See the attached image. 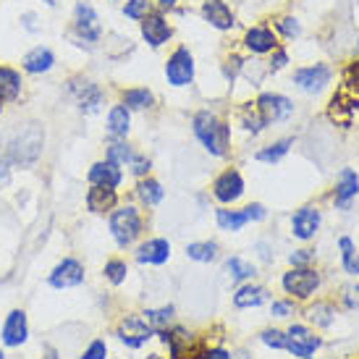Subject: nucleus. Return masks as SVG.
I'll return each mask as SVG.
<instances>
[{"instance_id": "28", "label": "nucleus", "mask_w": 359, "mask_h": 359, "mask_svg": "<svg viewBox=\"0 0 359 359\" xmlns=\"http://www.w3.org/2000/svg\"><path fill=\"white\" fill-rule=\"evenodd\" d=\"M137 197H140L142 205L155 208V205H160V202H163V197H165V189H163V184H160V181L150 179V176H144V179H140V184H137Z\"/></svg>"}, {"instance_id": "12", "label": "nucleus", "mask_w": 359, "mask_h": 359, "mask_svg": "<svg viewBox=\"0 0 359 359\" xmlns=\"http://www.w3.org/2000/svg\"><path fill=\"white\" fill-rule=\"evenodd\" d=\"M241 194H244V179L236 168H226L218 179L212 181V197L220 205H233V202L241 200Z\"/></svg>"}, {"instance_id": "53", "label": "nucleus", "mask_w": 359, "mask_h": 359, "mask_svg": "<svg viewBox=\"0 0 359 359\" xmlns=\"http://www.w3.org/2000/svg\"><path fill=\"white\" fill-rule=\"evenodd\" d=\"M236 359H250L247 354H236Z\"/></svg>"}, {"instance_id": "38", "label": "nucleus", "mask_w": 359, "mask_h": 359, "mask_svg": "<svg viewBox=\"0 0 359 359\" xmlns=\"http://www.w3.org/2000/svg\"><path fill=\"white\" fill-rule=\"evenodd\" d=\"M142 318L150 323L155 330H163L173 320V307H163V309H147Z\"/></svg>"}, {"instance_id": "13", "label": "nucleus", "mask_w": 359, "mask_h": 359, "mask_svg": "<svg viewBox=\"0 0 359 359\" xmlns=\"http://www.w3.org/2000/svg\"><path fill=\"white\" fill-rule=\"evenodd\" d=\"M55 63H58V58H55L53 48H48V45H34L32 50H27L21 55V71L29 74V76H45V74H50L55 69Z\"/></svg>"}, {"instance_id": "5", "label": "nucleus", "mask_w": 359, "mask_h": 359, "mask_svg": "<svg viewBox=\"0 0 359 359\" xmlns=\"http://www.w3.org/2000/svg\"><path fill=\"white\" fill-rule=\"evenodd\" d=\"M110 236L116 239L121 250H126L131 247L134 241L142 236V231H144V220H142V212L140 208H134V205H121V208L110 210Z\"/></svg>"}, {"instance_id": "56", "label": "nucleus", "mask_w": 359, "mask_h": 359, "mask_svg": "<svg viewBox=\"0 0 359 359\" xmlns=\"http://www.w3.org/2000/svg\"><path fill=\"white\" fill-rule=\"evenodd\" d=\"M110 3H113V0H110Z\"/></svg>"}, {"instance_id": "37", "label": "nucleus", "mask_w": 359, "mask_h": 359, "mask_svg": "<svg viewBox=\"0 0 359 359\" xmlns=\"http://www.w3.org/2000/svg\"><path fill=\"white\" fill-rule=\"evenodd\" d=\"M155 0H126L123 3V16L129 21H142L147 13H152Z\"/></svg>"}, {"instance_id": "22", "label": "nucleus", "mask_w": 359, "mask_h": 359, "mask_svg": "<svg viewBox=\"0 0 359 359\" xmlns=\"http://www.w3.org/2000/svg\"><path fill=\"white\" fill-rule=\"evenodd\" d=\"M105 129H108L110 140H126L131 131V110L123 102L110 105L108 118H105Z\"/></svg>"}, {"instance_id": "2", "label": "nucleus", "mask_w": 359, "mask_h": 359, "mask_svg": "<svg viewBox=\"0 0 359 359\" xmlns=\"http://www.w3.org/2000/svg\"><path fill=\"white\" fill-rule=\"evenodd\" d=\"M191 131L210 155L223 158L231 147V126L212 110H197L191 118Z\"/></svg>"}, {"instance_id": "35", "label": "nucleus", "mask_w": 359, "mask_h": 359, "mask_svg": "<svg viewBox=\"0 0 359 359\" xmlns=\"http://www.w3.org/2000/svg\"><path fill=\"white\" fill-rule=\"evenodd\" d=\"M339 247H341V259H344L346 273H349V276H359V255H357V250H354V241H351L349 236H344V239L339 241Z\"/></svg>"}, {"instance_id": "30", "label": "nucleus", "mask_w": 359, "mask_h": 359, "mask_svg": "<svg viewBox=\"0 0 359 359\" xmlns=\"http://www.w3.org/2000/svg\"><path fill=\"white\" fill-rule=\"evenodd\" d=\"M131 158H134V147H131L126 140H110V144L105 147V160L116 163V165H129Z\"/></svg>"}, {"instance_id": "45", "label": "nucleus", "mask_w": 359, "mask_h": 359, "mask_svg": "<svg viewBox=\"0 0 359 359\" xmlns=\"http://www.w3.org/2000/svg\"><path fill=\"white\" fill-rule=\"evenodd\" d=\"M244 212H247V218H250V220H265V215H268L265 205H259V202H252V205H247V208H244Z\"/></svg>"}, {"instance_id": "3", "label": "nucleus", "mask_w": 359, "mask_h": 359, "mask_svg": "<svg viewBox=\"0 0 359 359\" xmlns=\"http://www.w3.org/2000/svg\"><path fill=\"white\" fill-rule=\"evenodd\" d=\"M42 150H45V129L32 121V123H24L16 131V137L8 142L3 155L11 165H32V163H37Z\"/></svg>"}, {"instance_id": "34", "label": "nucleus", "mask_w": 359, "mask_h": 359, "mask_svg": "<svg viewBox=\"0 0 359 359\" xmlns=\"http://www.w3.org/2000/svg\"><path fill=\"white\" fill-rule=\"evenodd\" d=\"M226 273L231 276V280H250L257 276L255 265H250L247 259L241 257H229L226 259Z\"/></svg>"}, {"instance_id": "6", "label": "nucleus", "mask_w": 359, "mask_h": 359, "mask_svg": "<svg viewBox=\"0 0 359 359\" xmlns=\"http://www.w3.org/2000/svg\"><path fill=\"white\" fill-rule=\"evenodd\" d=\"M165 79L170 87H189L194 81V55L187 45H179L165 60Z\"/></svg>"}, {"instance_id": "17", "label": "nucleus", "mask_w": 359, "mask_h": 359, "mask_svg": "<svg viewBox=\"0 0 359 359\" xmlns=\"http://www.w3.org/2000/svg\"><path fill=\"white\" fill-rule=\"evenodd\" d=\"M244 48L252 53V55H268L278 48V37L276 32L265 27V24H257V27H250L244 32Z\"/></svg>"}, {"instance_id": "44", "label": "nucleus", "mask_w": 359, "mask_h": 359, "mask_svg": "<svg viewBox=\"0 0 359 359\" xmlns=\"http://www.w3.org/2000/svg\"><path fill=\"white\" fill-rule=\"evenodd\" d=\"M341 302H344L349 309H357L359 307V283L357 286H346L344 294H341Z\"/></svg>"}, {"instance_id": "46", "label": "nucleus", "mask_w": 359, "mask_h": 359, "mask_svg": "<svg viewBox=\"0 0 359 359\" xmlns=\"http://www.w3.org/2000/svg\"><path fill=\"white\" fill-rule=\"evenodd\" d=\"M37 21V13L34 11H27V13H21V24H24V29L32 32V34H37V32L42 29L40 24H34Z\"/></svg>"}, {"instance_id": "55", "label": "nucleus", "mask_w": 359, "mask_h": 359, "mask_svg": "<svg viewBox=\"0 0 359 359\" xmlns=\"http://www.w3.org/2000/svg\"><path fill=\"white\" fill-rule=\"evenodd\" d=\"M304 359H312V357H304Z\"/></svg>"}, {"instance_id": "54", "label": "nucleus", "mask_w": 359, "mask_h": 359, "mask_svg": "<svg viewBox=\"0 0 359 359\" xmlns=\"http://www.w3.org/2000/svg\"><path fill=\"white\" fill-rule=\"evenodd\" d=\"M0 359H6V354H3V351H0Z\"/></svg>"}, {"instance_id": "1", "label": "nucleus", "mask_w": 359, "mask_h": 359, "mask_svg": "<svg viewBox=\"0 0 359 359\" xmlns=\"http://www.w3.org/2000/svg\"><path fill=\"white\" fill-rule=\"evenodd\" d=\"M69 40H74V45L81 48V50H95L102 42L100 13H97V8L92 6L90 0H76L74 3L69 24Z\"/></svg>"}, {"instance_id": "43", "label": "nucleus", "mask_w": 359, "mask_h": 359, "mask_svg": "<svg viewBox=\"0 0 359 359\" xmlns=\"http://www.w3.org/2000/svg\"><path fill=\"white\" fill-rule=\"evenodd\" d=\"M268 63H270V71H280L283 66H286V63H289V53H286V50H283V48L278 45L276 50L270 53V60H268Z\"/></svg>"}, {"instance_id": "32", "label": "nucleus", "mask_w": 359, "mask_h": 359, "mask_svg": "<svg viewBox=\"0 0 359 359\" xmlns=\"http://www.w3.org/2000/svg\"><path fill=\"white\" fill-rule=\"evenodd\" d=\"M291 144H294V140H278V142H273V144H268V147H262V150L255 152V158H257L259 163H278V160L291 150Z\"/></svg>"}, {"instance_id": "50", "label": "nucleus", "mask_w": 359, "mask_h": 359, "mask_svg": "<svg viewBox=\"0 0 359 359\" xmlns=\"http://www.w3.org/2000/svg\"><path fill=\"white\" fill-rule=\"evenodd\" d=\"M155 6H158L160 11H173L179 6V0H155Z\"/></svg>"}, {"instance_id": "14", "label": "nucleus", "mask_w": 359, "mask_h": 359, "mask_svg": "<svg viewBox=\"0 0 359 359\" xmlns=\"http://www.w3.org/2000/svg\"><path fill=\"white\" fill-rule=\"evenodd\" d=\"M323 346V341H320V336H315L309 328H304V325H291L289 330H286V349L294 354V357H309V354H315V351Z\"/></svg>"}, {"instance_id": "21", "label": "nucleus", "mask_w": 359, "mask_h": 359, "mask_svg": "<svg viewBox=\"0 0 359 359\" xmlns=\"http://www.w3.org/2000/svg\"><path fill=\"white\" fill-rule=\"evenodd\" d=\"M330 81V69L325 63H315V66H307V69H297L294 71V84L302 87L304 92H318L323 90Z\"/></svg>"}, {"instance_id": "4", "label": "nucleus", "mask_w": 359, "mask_h": 359, "mask_svg": "<svg viewBox=\"0 0 359 359\" xmlns=\"http://www.w3.org/2000/svg\"><path fill=\"white\" fill-rule=\"evenodd\" d=\"M66 92H69L71 100L76 102V110L84 113V116H95L105 105V90H102V84L90 79V76H84V74L69 76L66 79Z\"/></svg>"}, {"instance_id": "10", "label": "nucleus", "mask_w": 359, "mask_h": 359, "mask_svg": "<svg viewBox=\"0 0 359 359\" xmlns=\"http://www.w3.org/2000/svg\"><path fill=\"white\" fill-rule=\"evenodd\" d=\"M140 32H142V40L147 42L150 48H163L168 45V40L173 37V27L168 24V19L163 16V11H152L147 13L144 19L140 21Z\"/></svg>"}, {"instance_id": "51", "label": "nucleus", "mask_w": 359, "mask_h": 359, "mask_svg": "<svg viewBox=\"0 0 359 359\" xmlns=\"http://www.w3.org/2000/svg\"><path fill=\"white\" fill-rule=\"evenodd\" d=\"M42 3H45V6H48V8H55V6H58L60 0H42Z\"/></svg>"}, {"instance_id": "29", "label": "nucleus", "mask_w": 359, "mask_h": 359, "mask_svg": "<svg viewBox=\"0 0 359 359\" xmlns=\"http://www.w3.org/2000/svg\"><path fill=\"white\" fill-rule=\"evenodd\" d=\"M215 220H218L220 229L231 231V233H236V231H241L247 223H250V218H247L244 210H229V208H220L218 212H215Z\"/></svg>"}, {"instance_id": "33", "label": "nucleus", "mask_w": 359, "mask_h": 359, "mask_svg": "<svg viewBox=\"0 0 359 359\" xmlns=\"http://www.w3.org/2000/svg\"><path fill=\"white\" fill-rule=\"evenodd\" d=\"M333 318H336V309H333L330 302H318L315 307L307 309V320L315 323L318 328H328L330 323H333Z\"/></svg>"}, {"instance_id": "39", "label": "nucleus", "mask_w": 359, "mask_h": 359, "mask_svg": "<svg viewBox=\"0 0 359 359\" xmlns=\"http://www.w3.org/2000/svg\"><path fill=\"white\" fill-rule=\"evenodd\" d=\"M150 168H152V160L147 155H140V152H134V158L129 163V170L131 176H137V179H144V176H150Z\"/></svg>"}, {"instance_id": "27", "label": "nucleus", "mask_w": 359, "mask_h": 359, "mask_svg": "<svg viewBox=\"0 0 359 359\" xmlns=\"http://www.w3.org/2000/svg\"><path fill=\"white\" fill-rule=\"evenodd\" d=\"M265 302H268V289L255 286V283H247V286H241V289L233 294V304L239 309L259 307V304H265Z\"/></svg>"}, {"instance_id": "19", "label": "nucleus", "mask_w": 359, "mask_h": 359, "mask_svg": "<svg viewBox=\"0 0 359 359\" xmlns=\"http://www.w3.org/2000/svg\"><path fill=\"white\" fill-rule=\"evenodd\" d=\"M87 181H90V187L97 184V187L118 189L121 184H123V170H121V165L110 163V160H97V163H92L90 170H87Z\"/></svg>"}, {"instance_id": "20", "label": "nucleus", "mask_w": 359, "mask_h": 359, "mask_svg": "<svg viewBox=\"0 0 359 359\" xmlns=\"http://www.w3.org/2000/svg\"><path fill=\"white\" fill-rule=\"evenodd\" d=\"M29 336L27 325V312L24 309H11L6 323H3V344L6 346H21Z\"/></svg>"}, {"instance_id": "18", "label": "nucleus", "mask_w": 359, "mask_h": 359, "mask_svg": "<svg viewBox=\"0 0 359 359\" xmlns=\"http://www.w3.org/2000/svg\"><path fill=\"white\" fill-rule=\"evenodd\" d=\"M320 229V210L312 208V205H304L299 208L294 215H291V233L302 241H309Z\"/></svg>"}, {"instance_id": "52", "label": "nucleus", "mask_w": 359, "mask_h": 359, "mask_svg": "<svg viewBox=\"0 0 359 359\" xmlns=\"http://www.w3.org/2000/svg\"><path fill=\"white\" fill-rule=\"evenodd\" d=\"M3 110H6V102L0 100V116H3Z\"/></svg>"}, {"instance_id": "41", "label": "nucleus", "mask_w": 359, "mask_h": 359, "mask_svg": "<svg viewBox=\"0 0 359 359\" xmlns=\"http://www.w3.org/2000/svg\"><path fill=\"white\" fill-rule=\"evenodd\" d=\"M259 341L265 344V346H270V349H286V333H280V330L276 328H268L259 333Z\"/></svg>"}, {"instance_id": "48", "label": "nucleus", "mask_w": 359, "mask_h": 359, "mask_svg": "<svg viewBox=\"0 0 359 359\" xmlns=\"http://www.w3.org/2000/svg\"><path fill=\"white\" fill-rule=\"evenodd\" d=\"M291 309H294L291 302H273V315H276V318H289Z\"/></svg>"}, {"instance_id": "7", "label": "nucleus", "mask_w": 359, "mask_h": 359, "mask_svg": "<svg viewBox=\"0 0 359 359\" xmlns=\"http://www.w3.org/2000/svg\"><path fill=\"white\" fill-rule=\"evenodd\" d=\"M280 286L286 294L297 297V299H309L320 286V273L312 268H294L289 273H283Z\"/></svg>"}, {"instance_id": "49", "label": "nucleus", "mask_w": 359, "mask_h": 359, "mask_svg": "<svg viewBox=\"0 0 359 359\" xmlns=\"http://www.w3.org/2000/svg\"><path fill=\"white\" fill-rule=\"evenodd\" d=\"M202 359H231V354H229L226 349H220V346H215V349L202 351Z\"/></svg>"}, {"instance_id": "23", "label": "nucleus", "mask_w": 359, "mask_h": 359, "mask_svg": "<svg viewBox=\"0 0 359 359\" xmlns=\"http://www.w3.org/2000/svg\"><path fill=\"white\" fill-rule=\"evenodd\" d=\"M84 202H87V210H90V212H97V215H100V212H110V210L118 208V189L92 184Z\"/></svg>"}, {"instance_id": "31", "label": "nucleus", "mask_w": 359, "mask_h": 359, "mask_svg": "<svg viewBox=\"0 0 359 359\" xmlns=\"http://www.w3.org/2000/svg\"><path fill=\"white\" fill-rule=\"evenodd\" d=\"M187 257L194 262H212L218 257V244L215 241H194L187 247Z\"/></svg>"}, {"instance_id": "25", "label": "nucleus", "mask_w": 359, "mask_h": 359, "mask_svg": "<svg viewBox=\"0 0 359 359\" xmlns=\"http://www.w3.org/2000/svg\"><path fill=\"white\" fill-rule=\"evenodd\" d=\"M359 194V176L351 168H344L336 184V205L339 208H349V202Z\"/></svg>"}, {"instance_id": "8", "label": "nucleus", "mask_w": 359, "mask_h": 359, "mask_svg": "<svg viewBox=\"0 0 359 359\" xmlns=\"http://www.w3.org/2000/svg\"><path fill=\"white\" fill-rule=\"evenodd\" d=\"M116 336H118L129 349H140V346H144V344L155 336V328H152L144 318H140V315H126V318L118 323Z\"/></svg>"}, {"instance_id": "24", "label": "nucleus", "mask_w": 359, "mask_h": 359, "mask_svg": "<svg viewBox=\"0 0 359 359\" xmlns=\"http://www.w3.org/2000/svg\"><path fill=\"white\" fill-rule=\"evenodd\" d=\"M168 257H170L168 239H147L137 250V262H142V265H165Z\"/></svg>"}, {"instance_id": "26", "label": "nucleus", "mask_w": 359, "mask_h": 359, "mask_svg": "<svg viewBox=\"0 0 359 359\" xmlns=\"http://www.w3.org/2000/svg\"><path fill=\"white\" fill-rule=\"evenodd\" d=\"M118 102H123L129 110H150L155 105V95L147 87H126L118 92Z\"/></svg>"}, {"instance_id": "11", "label": "nucleus", "mask_w": 359, "mask_h": 359, "mask_svg": "<svg viewBox=\"0 0 359 359\" xmlns=\"http://www.w3.org/2000/svg\"><path fill=\"white\" fill-rule=\"evenodd\" d=\"M48 283H50L53 289H74V286H81L84 283V265L76 257H63L50 270Z\"/></svg>"}, {"instance_id": "40", "label": "nucleus", "mask_w": 359, "mask_h": 359, "mask_svg": "<svg viewBox=\"0 0 359 359\" xmlns=\"http://www.w3.org/2000/svg\"><path fill=\"white\" fill-rule=\"evenodd\" d=\"M273 24H276V29H278L283 37H289V40H294V37L299 34V21L294 19V16H278Z\"/></svg>"}, {"instance_id": "16", "label": "nucleus", "mask_w": 359, "mask_h": 359, "mask_svg": "<svg viewBox=\"0 0 359 359\" xmlns=\"http://www.w3.org/2000/svg\"><path fill=\"white\" fill-rule=\"evenodd\" d=\"M202 19L218 32H231L236 27V16H233V11L226 0H205L202 3Z\"/></svg>"}, {"instance_id": "47", "label": "nucleus", "mask_w": 359, "mask_h": 359, "mask_svg": "<svg viewBox=\"0 0 359 359\" xmlns=\"http://www.w3.org/2000/svg\"><path fill=\"white\" fill-rule=\"evenodd\" d=\"M289 259H291V265H294V268H304L309 259H312V252H309V250H299V252H294Z\"/></svg>"}, {"instance_id": "36", "label": "nucleus", "mask_w": 359, "mask_h": 359, "mask_svg": "<svg viewBox=\"0 0 359 359\" xmlns=\"http://www.w3.org/2000/svg\"><path fill=\"white\" fill-rule=\"evenodd\" d=\"M102 273H105V278H108L113 286H121V283L126 280V276H129V265H126L121 257H113V259L105 262Z\"/></svg>"}, {"instance_id": "9", "label": "nucleus", "mask_w": 359, "mask_h": 359, "mask_svg": "<svg viewBox=\"0 0 359 359\" xmlns=\"http://www.w3.org/2000/svg\"><path fill=\"white\" fill-rule=\"evenodd\" d=\"M255 110L259 113V118L265 121V126L270 123H278V121H286L294 113V105H291L289 97L283 95H276V92H262L257 100H255Z\"/></svg>"}, {"instance_id": "42", "label": "nucleus", "mask_w": 359, "mask_h": 359, "mask_svg": "<svg viewBox=\"0 0 359 359\" xmlns=\"http://www.w3.org/2000/svg\"><path fill=\"white\" fill-rule=\"evenodd\" d=\"M105 354H108V346H105V341L97 339L87 346V351L81 354V359H105Z\"/></svg>"}, {"instance_id": "15", "label": "nucleus", "mask_w": 359, "mask_h": 359, "mask_svg": "<svg viewBox=\"0 0 359 359\" xmlns=\"http://www.w3.org/2000/svg\"><path fill=\"white\" fill-rule=\"evenodd\" d=\"M24 71H19L16 66H8V63H0V100L6 105H13V102L21 100L24 95Z\"/></svg>"}]
</instances>
